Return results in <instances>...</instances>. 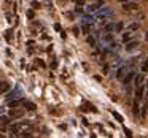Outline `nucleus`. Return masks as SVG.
Instances as JSON below:
<instances>
[{"label": "nucleus", "mask_w": 148, "mask_h": 138, "mask_svg": "<svg viewBox=\"0 0 148 138\" xmlns=\"http://www.w3.org/2000/svg\"><path fill=\"white\" fill-rule=\"evenodd\" d=\"M81 29H83V32H84V33H89V29H91V27H89V24L83 22V24H81Z\"/></svg>", "instance_id": "ddd939ff"}, {"label": "nucleus", "mask_w": 148, "mask_h": 138, "mask_svg": "<svg viewBox=\"0 0 148 138\" xmlns=\"http://www.w3.org/2000/svg\"><path fill=\"white\" fill-rule=\"evenodd\" d=\"M24 106H26L27 109H35V105H34V103H30V102H24Z\"/></svg>", "instance_id": "2eb2a0df"}, {"label": "nucleus", "mask_w": 148, "mask_h": 138, "mask_svg": "<svg viewBox=\"0 0 148 138\" xmlns=\"http://www.w3.org/2000/svg\"><path fill=\"white\" fill-rule=\"evenodd\" d=\"M123 27H124V26H123V22H118V24H116V27H115V29H116V32L123 30Z\"/></svg>", "instance_id": "6ab92c4d"}, {"label": "nucleus", "mask_w": 148, "mask_h": 138, "mask_svg": "<svg viewBox=\"0 0 148 138\" xmlns=\"http://www.w3.org/2000/svg\"><path fill=\"white\" fill-rule=\"evenodd\" d=\"M0 138H5V135H2V133H0Z\"/></svg>", "instance_id": "c756f323"}, {"label": "nucleus", "mask_w": 148, "mask_h": 138, "mask_svg": "<svg viewBox=\"0 0 148 138\" xmlns=\"http://www.w3.org/2000/svg\"><path fill=\"white\" fill-rule=\"evenodd\" d=\"M54 29L58 30V32H61V26H59V24H56V26H54Z\"/></svg>", "instance_id": "a878e982"}, {"label": "nucleus", "mask_w": 148, "mask_h": 138, "mask_svg": "<svg viewBox=\"0 0 148 138\" xmlns=\"http://www.w3.org/2000/svg\"><path fill=\"white\" fill-rule=\"evenodd\" d=\"M11 32H13V30H8V32H7V35H5V37H7V40H11V37H13V33H11Z\"/></svg>", "instance_id": "5701e85b"}, {"label": "nucleus", "mask_w": 148, "mask_h": 138, "mask_svg": "<svg viewBox=\"0 0 148 138\" xmlns=\"http://www.w3.org/2000/svg\"><path fill=\"white\" fill-rule=\"evenodd\" d=\"M102 5H103V2H94V3H91L89 7H88V11H96V10H99Z\"/></svg>", "instance_id": "423d86ee"}, {"label": "nucleus", "mask_w": 148, "mask_h": 138, "mask_svg": "<svg viewBox=\"0 0 148 138\" xmlns=\"http://www.w3.org/2000/svg\"><path fill=\"white\" fill-rule=\"evenodd\" d=\"M32 7L34 8H40V3H38V2H32Z\"/></svg>", "instance_id": "b1692460"}, {"label": "nucleus", "mask_w": 148, "mask_h": 138, "mask_svg": "<svg viewBox=\"0 0 148 138\" xmlns=\"http://www.w3.org/2000/svg\"><path fill=\"white\" fill-rule=\"evenodd\" d=\"M23 114H24V111H23V109L13 108V109H10V113H8V118H11V119H16V118H21Z\"/></svg>", "instance_id": "f257e3e1"}, {"label": "nucleus", "mask_w": 148, "mask_h": 138, "mask_svg": "<svg viewBox=\"0 0 148 138\" xmlns=\"http://www.w3.org/2000/svg\"><path fill=\"white\" fill-rule=\"evenodd\" d=\"M0 124H10V118H7V116H2V118H0Z\"/></svg>", "instance_id": "4468645a"}, {"label": "nucleus", "mask_w": 148, "mask_h": 138, "mask_svg": "<svg viewBox=\"0 0 148 138\" xmlns=\"http://www.w3.org/2000/svg\"><path fill=\"white\" fill-rule=\"evenodd\" d=\"M21 97V90H13V92H10L7 95V102H11V100H16Z\"/></svg>", "instance_id": "20e7f679"}, {"label": "nucleus", "mask_w": 148, "mask_h": 138, "mask_svg": "<svg viewBox=\"0 0 148 138\" xmlns=\"http://www.w3.org/2000/svg\"><path fill=\"white\" fill-rule=\"evenodd\" d=\"M88 43H89L91 46H96V38H94V37H88Z\"/></svg>", "instance_id": "dca6fc26"}, {"label": "nucleus", "mask_w": 148, "mask_h": 138, "mask_svg": "<svg viewBox=\"0 0 148 138\" xmlns=\"http://www.w3.org/2000/svg\"><path fill=\"white\" fill-rule=\"evenodd\" d=\"M37 64L42 65V67H45V62H43V61H37Z\"/></svg>", "instance_id": "bb28decb"}, {"label": "nucleus", "mask_w": 148, "mask_h": 138, "mask_svg": "<svg viewBox=\"0 0 148 138\" xmlns=\"http://www.w3.org/2000/svg\"><path fill=\"white\" fill-rule=\"evenodd\" d=\"M127 75V67H121V68H118V71H116V78L118 80H123V78Z\"/></svg>", "instance_id": "39448f33"}, {"label": "nucleus", "mask_w": 148, "mask_h": 138, "mask_svg": "<svg viewBox=\"0 0 148 138\" xmlns=\"http://www.w3.org/2000/svg\"><path fill=\"white\" fill-rule=\"evenodd\" d=\"M105 30H107V32H112V30H113V24H107Z\"/></svg>", "instance_id": "aec40b11"}, {"label": "nucleus", "mask_w": 148, "mask_h": 138, "mask_svg": "<svg viewBox=\"0 0 148 138\" xmlns=\"http://www.w3.org/2000/svg\"><path fill=\"white\" fill-rule=\"evenodd\" d=\"M27 18H30V19H32V18H34V11H27Z\"/></svg>", "instance_id": "393cba45"}, {"label": "nucleus", "mask_w": 148, "mask_h": 138, "mask_svg": "<svg viewBox=\"0 0 148 138\" xmlns=\"http://www.w3.org/2000/svg\"><path fill=\"white\" fill-rule=\"evenodd\" d=\"M112 114H113V118L116 119V121H119V122H123L124 119H123V116L119 114V113H116V111H112Z\"/></svg>", "instance_id": "f8f14e48"}, {"label": "nucleus", "mask_w": 148, "mask_h": 138, "mask_svg": "<svg viewBox=\"0 0 148 138\" xmlns=\"http://www.w3.org/2000/svg\"><path fill=\"white\" fill-rule=\"evenodd\" d=\"M132 111H134V114H138V105H137V103H134V108H132Z\"/></svg>", "instance_id": "412c9836"}, {"label": "nucleus", "mask_w": 148, "mask_h": 138, "mask_svg": "<svg viewBox=\"0 0 148 138\" xmlns=\"http://www.w3.org/2000/svg\"><path fill=\"white\" fill-rule=\"evenodd\" d=\"M134 76H135V75H134V71L127 73L124 78H123V84H124V86H129V84H131L132 81H134Z\"/></svg>", "instance_id": "7ed1b4c3"}, {"label": "nucleus", "mask_w": 148, "mask_h": 138, "mask_svg": "<svg viewBox=\"0 0 148 138\" xmlns=\"http://www.w3.org/2000/svg\"><path fill=\"white\" fill-rule=\"evenodd\" d=\"M21 105V100H11V102H8V106H10L11 109L14 108V106H19Z\"/></svg>", "instance_id": "9b49d317"}, {"label": "nucleus", "mask_w": 148, "mask_h": 138, "mask_svg": "<svg viewBox=\"0 0 148 138\" xmlns=\"http://www.w3.org/2000/svg\"><path fill=\"white\" fill-rule=\"evenodd\" d=\"M129 29H131V30H137L138 29V24H135V22L131 24V27H129Z\"/></svg>", "instance_id": "4be33fe9"}, {"label": "nucleus", "mask_w": 148, "mask_h": 138, "mask_svg": "<svg viewBox=\"0 0 148 138\" xmlns=\"http://www.w3.org/2000/svg\"><path fill=\"white\" fill-rule=\"evenodd\" d=\"M10 138H21V135H14V133H11V137Z\"/></svg>", "instance_id": "cd10ccee"}, {"label": "nucleus", "mask_w": 148, "mask_h": 138, "mask_svg": "<svg viewBox=\"0 0 148 138\" xmlns=\"http://www.w3.org/2000/svg\"><path fill=\"white\" fill-rule=\"evenodd\" d=\"M143 92H145V87H143V86L137 87V92H135V95H137V99H142V97H143Z\"/></svg>", "instance_id": "9d476101"}, {"label": "nucleus", "mask_w": 148, "mask_h": 138, "mask_svg": "<svg viewBox=\"0 0 148 138\" xmlns=\"http://www.w3.org/2000/svg\"><path fill=\"white\" fill-rule=\"evenodd\" d=\"M145 38H147V41H148V32H147V35H145Z\"/></svg>", "instance_id": "c85d7f7f"}, {"label": "nucleus", "mask_w": 148, "mask_h": 138, "mask_svg": "<svg viewBox=\"0 0 148 138\" xmlns=\"http://www.w3.org/2000/svg\"><path fill=\"white\" fill-rule=\"evenodd\" d=\"M137 7L138 5L134 3V2H131V3H123V8H124V10H137Z\"/></svg>", "instance_id": "6e6552de"}, {"label": "nucleus", "mask_w": 148, "mask_h": 138, "mask_svg": "<svg viewBox=\"0 0 148 138\" xmlns=\"http://www.w3.org/2000/svg\"><path fill=\"white\" fill-rule=\"evenodd\" d=\"M8 89H10V83L0 81V92H8Z\"/></svg>", "instance_id": "0eeeda50"}, {"label": "nucleus", "mask_w": 148, "mask_h": 138, "mask_svg": "<svg viewBox=\"0 0 148 138\" xmlns=\"http://www.w3.org/2000/svg\"><path fill=\"white\" fill-rule=\"evenodd\" d=\"M137 45H138L137 41H129L127 45H126V49H127V51H132L134 48H137Z\"/></svg>", "instance_id": "1a4fd4ad"}, {"label": "nucleus", "mask_w": 148, "mask_h": 138, "mask_svg": "<svg viewBox=\"0 0 148 138\" xmlns=\"http://www.w3.org/2000/svg\"><path fill=\"white\" fill-rule=\"evenodd\" d=\"M143 83H145V76L143 75H135L134 76V84H135V87H140V86H143Z\"/></svg>", "instance_id": "f03ea898"}, {"label": "nucleus", "mask_w": 148, "mask_h": 138, "mask_svg": "<svg viewBox=\"0 0 148 138\" xmlns=\"http://www.w3.org/2000/svg\"><path fill=\"white\" fill-rule=\"evenodd\" d=\"M142 71H148V61H145L142 64Z\"/></svg>", "instance_id": "f3484780"}, {"label": "nucleus", "mask_w": 148, "mask_h": 138, "mask_svg": "<svg viewBox=\"0 0 148 138\" xmlns=\"http://www.w3.org/2000/svg\"><path fill=\"white\" fill-rule=\"evenodd\" d=\"M131 40V33H124L123 35V41H129Z\"/></svg>", "instance_id": "a211bd4d"}]
</instances>
